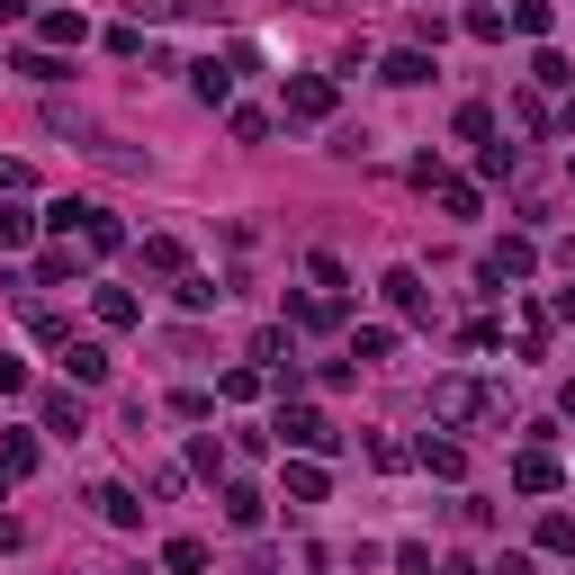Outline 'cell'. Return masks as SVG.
<instances>
[{
	"mask_svg": "<svg viewBox=\"0 0 575 575\" xmlns=\"http://www.w3.org/2000/svg\"><path fill=\"white\" fill-rule=\"evenodd\" d=\"M477 414H494V387H485V378H431V422L468 431Z\"/></svg>",
	"mask_w": 575,
	"mask_h": 575,
	"instance_id": "cell-1",
	"label": "cell"
},
{
	"mask_svg": "<svg viewBox=\"0 0 575 575\" xmlns=\"http://www.w3.org/2000/svg\"><path fill=\"white\" fill-rule=\"evenodd\" d=\"M270 431H279L288 450H306V459H333V450H342V431H333L315 405H279V422H270Z\"/></svg>",
	"mask_w": 575,
	"mask_h": 575,
	"instance_id": "cell-2",
	"label": "cell"
},
{
	"mask_svg": "<svg viewBox=\"0 0 575 575\" xmlns=\"http://www.w3.org/2000/svg\"><path fill=\"white\" fill-rule=\"evenodd\" d=\"M531 270H540V252H531V234H503V243H494V252L477 261V279L494 288V297H503V288H513V279H531Z\"/></svg>",
	"mask_w": 575,
	"mask_h": 575,
	"instance_id": "cell-3",
	"label": "cell"
},
{
	"mask_svg": "<svg viewBox=\"0 0 575 575\" xmlns=\"http://www.w3.org/2000/svg\"><path fill=\"white\" fill-rule=\"evenodd\" d=\"M279 100H288V117H297V126H315V117H333L342 91L324 82V72H288V91H279Z\"/></svg>",
	"mask_w": 575,
	"mask_h": 575,
	"instance_id": "cell-4",
	"label": "cell"
},
{
	"mask_svg": "<svg viewBox=\"0 0 575 575\" xmlns=\"http://www.w3.org/2000/svg\"><path fill=\"white\" fill-rule=\"evenodd\" d=\"M288 324L297 333H333V324H351V297H288Z\"/></svg>",
	"mask_w": 575,
	"mask_h": 575,
	"instance_id": "cell-5",
	"label": "cell"
},
{
	"mask_svg": "<svg viewBox=\"0 0 575 575\" xmlns=\"http://www.w3.org/2000/svg\"><path fill=\"white\" fill-rule=\"evenodd\" d=\"M378 288H387V306H396V315H431V288H422V270H405V261H396Z\"/></svg>",
	"mask_w": 575,
	"mask_h": 575,
	"instance_id": "cell-6",
	"label": "cell"
},
{
	"mask_svg": "<svg viewBox=\"0 0 575 575\" xmlns=\"http://www.w3.org/2000/svg\"><path fill=\"white\" fill-rule=\"evenodd\" d=\"M279 494H288V503H324V494H333V477H324V459H288V477H279Z\"/></svg>",
	"mask_w": 575,
	"mask_h": 575,
	"instance_id": "cell-7",
	"label": "cell"
},
{
	"mask_svg": "<svg viewBox=\"0 0 575 575\" xmlns=\"http://www.w3.org/2000/svg\"><path fill=\"white\" fill-rule=\"evenodd\" d=\"M63 378L72 387H108V351L100 342H63Z\"/></svg>",
	"mask_w": 575,
	"mask_h": 575,
	"instance_id": "cell-8",
	"label": "cell"
},
{
	"mask_svg": "<svg viewBox=\"0 0 575 575\" xmlns=\"http://www.w3.org/2000/svg\"><path fill=\"white\" fill-rule=\"evenodd\" d=\"M513 485H522V494H557V485H566V468H557L548 450H522V459H513Z\"/></svg>",
	"mask_w": 575,
	"mask_h": 575,
	"instance_id": "cell-9",
	"label": "cell"
},
{
	"mask_svg": "<svg viewBox=\"0 0 575 575\" xmlns=\"http://www.w3.org/2000/svg\"><path fill=\"white\" fill-rule=\"evenodd\" d=\"M91 306H100V324H108V333L144 324V297H135V288H91Z\"/></svg>",
	"mask_w": 575,
	"mask_h": 575,
	"instance_id": "cell-10",
	"label": "cell"
},
{
	"mask_svg": "<svg viewBox=\"0 0 575 575\" xmlns=\"http://www.w3.org/2000/svg\"><path fill=\"white\" fill-rule=\"evenodd\" d=\"M19 72H28V82H36V91H54V82H72V63H63L54 45H19Z\"/></svg>",
	"mask_w": 575,
	"mask_h": 575,
	"instance_id": "cell-11",
	"label": "cell"
},
{
	"mask_svg": "<svg viewBox=\"0 0 575 575\" xmlns=\"http://www.w3.org/2000/svg\"><path fill=\"white\" fill-rule=\"evenodd\" d=\"M378 72H387L396 91H422V82H431V54H422V45H396V54L378 63Z\"/></svg>",
	"mask_w": 575,
	"mask_h": 575,
	"instance_id": "cell-12",
	"label": "cell"
},
{
	"mask_svg": "<svg viewBox=\"0 0 575 575\" xmlns=\"http://www.w3.org/2000/svg\"><path fill=\"white\" fill-rule=\"evenodd\" d=\"M82 36H91L82 10H45V19H36V45H54V54H63V45H82Z\"/></svg>",
	"mask_w": 575,
	"mask_h": 575,
	"instance_id": "cell-13",
	"label": "cell"
},
{
	"mask_svg": "<svg viewBox=\"0 0 575 575\" xmlns=\"http://www.w3.org/2000/svg\"><path fill=\"white\" fill-rule=\"evenodd\" d=\"M82 252H126V226L108 207H82Z\"/></svg>",
	"mask_w": 575,
	"mask_h": 575,
	"instance_id": "cell-14",
	"label": "cell"
},
{
	"mask_svg": "<svg viewBox=\"0 0 575 575\" xmlns=\"http://www.w3.org/2000/svg\"><path fill=\"white\" fill-rule=\"evenodd\" d=\"M45 431H54V441H82V396H72V387L45 396Z\"/></svg>",
	"mask_w": 575,
	"mask_h": 575,
	"instance_id": "cell-15",
	"label": "cell"
},
{
	"mask_svg": "<svg viewBox=\"0 0 575 575\" xmlns=\"http://www.w3.org/2000/svg\"><path fill=\"white\" fill-rule=\"evenodd\" d=\"M531 91H575V63H566L557 45H540V54H531Z\"/></svg>",
	"mask_w": 575,
	"mask_h": 575,
	"instance_id": "cell-16",
	"label": "cell"
},
{
	"mask_svg": "<svg viewBox=\"0 0 575 575\" xmlns=\"http://www.w3.org/2000/svg\"><path fill=\"white\" fill-rule=\"evenodd\" d=\"M91 503H100V522H117V531H135V522H144V503H135V485H100Z\"/></svg>",
	"mask_w": 575,
	"mask_h": 575,
	"instance_id": "cell-17",
	"label": "cell"
},
{
	"mask_svg": "<svg viewBox=\"0 0 575 575\" xmlns=\"http://www.w3.org/2000/svg\"><path fill=\"white\" fill-rule=\"evenodd\" d=\"M261 513H270L261 485H226V522H234V531H261Z\"/></svg>",
	"mask_w": 575,
	"mask_h": 575,
	"instance_id": "cell-18",
	"label": "cell"
},
{
	"mask_svg": "<svg viewBox=\"0 0 575 575\" xmlns=\"http://www.w3.org/2000/svg\"><path fill=\"white\" fill-rule=\"evenodd\" d=\"M0 477H36V431H0Z\"/></svg>",
	"mask_w": 575,
	"mask_h": 575,
	"instance_id": "cell-19",
	"label": "cell"
},
{
	"mask_svg": "<svg viewBox=\"0 0 575 575\" xmlns=\"http://www.w3.org/2000/svg\"><path fill=\"white\" fill-rule=\"evenodd\" d=\"M414 459H422L431 477H468V450H459V441H431V431H422V450H414Z\"/></svg>",
	"mask_w": 575,
	"mask_h": 575,
	"instance_id": "cell-20",
	"label": "cell"
},
{
	"mask_svg": "<svg viewBox=\"0 0 575 575\" xmlns=\"http://www.w3.org/2000/svg\"><path fill=\"white\" fill-rule=\"evenodd\" d=\"M28 234H36V216L19 198H0V252H28Z\"/></svg>",
	"mask_w": 575,
	"mask_h": 575,
	"instance_id": "cell-21",
	"label": "cell"
},
{
	"mask_svg": "<svg viewBox=\"0 0 575 575\" xmlns=\"http://www.w3.org/2000/svg\"><path fill=\"white\" fill-rule=\"evenodd\" d=\"M171 297H180V306H189V315H207V306H216V297H226V288H216V279H207V270H180V288H171Z\"/></svg>",
	"mask_w": 575,
	"mask_h": 575,
	"instance_id": "cell-22",
	"label": "cell"
},
{
	"mask_svg": "<svg viewBox=\"0 0 575 575\" xmlns=\"http://www.w3.org/2000/svg\"><path fill=\"white\" fill-rule=\"evenodd\" d=\"M198 100L226 108V100H234V63H198Z\"/></svg>",
	"mask_w": 575,
	"mask_h": 575,
	"instance_id": "cell-23",
	"label": "cell"
},
{
	"mask_svg": "<svg viewBox=\"0 0 575 575\" xmlns=\"http://www.w3.org/2000/svg\"><path fill=\"white\" fill-rule=\"evenodd\" d=\"M540 548L548 557H575V513H540Z\"/></svg>",
	"mask_w": 575,
	"mask_h": 575,
	"instance_id": "cell-24",
	"label": "cell"
},
{
	"mask_svg": "<svg viewBox=\"0 0 575 575\" xmlns=\"http://www.w3.org/2000/svg\"><path fill=\"white\" fill-rule=\"evenodd\" d=\"M144 270H171V279H180V270H189V252H180L171 234H144Z\"/></svg>",
	"mask_w": 575,
	"mask_h": 575,
	"instance_id": "cell-25",
	"label": "cell"
},
{
	"mask_svg": "<svg viewBox=\"0 0 575 575\" xmlns=\"http://www.w3.org/2000/svg\"><path fill=\"white\" fill-rule=\"evenodd\" d=\"M387 351H396V324H359L351 333V359H387Z\"/></svg>",
	"mask_w": 575,
	"mask_h": 575,
	"instance_id": "cell-26",
	"label": "cell"
},
{
	"mask_svg": "<svg viewBox=\"0 0 575 575\" xmlns=\"http://www.w3.org/2000/svg\"><path fill=\"white\" fill-rule=\"evenodd\" d=\"M261 387H270V378H261V369H226V378H216V396H226V405H252V396H261Z\"/></svg>",
	"mask_w": 575,
	"mask_h": 575,
	"instance_id": "cell-27",
	"label": "cell"
},
{
	"mask_svg": "<svg viewBox=\"0 0 575 575\" xmlns=\"http://www.w3.org/2000/svg\"><path fill=\"white\" fill-rule=\"evenodd\" d=\"M477 207H485L477 180H450V171H441V216H477Z\"/></svg>",
	"mask_w": 575,
	"mask_h": 575,
	"instance_id": "cell-28",
	"label": "cell"
},
{
	"mask_svg": "<svg viewBox=\"0 0 575 575\" xmlns=\"http://www.w3.org/2000/svg\"><path fill=\"white\" fill-rule=\"evenodd\" d=\"M189 468H198V477H226V441H216V431H198V441H189Z\"/></svg>",
	"mask_w": 575,
	"mask_h": 575,
	"instance_id": "cell-29",
	"label": "cell"
},
{
	"mask_svg": "<svg viewBox=\"0 0 575 575\" xmlns=\"http://www.w3.org/2000/svg\"><path fill=\"white\" fill-rule=\"evenodd\" d=\"M63 279H82V252H45L36 261V288H63Z\"/></svg>",
	"mask_w": 575,
	"mask_h": 575,
	"instance_id": "cell-30",
	"label": "cell"
},
{
	"mask_svg": "<svg viewBox=\"0 0 575 575\" xmlns=\"http://www.w3.org/2000/svg\"><path fill=\"white\" fill-rule=\"evenodd\" d=\"M82 207H91V198H54V207L36 216V226H54V234H82Z\"/></svg>",
	"mask_w": 575,
	"mask_h": 575,
	"instance_id": "cell-31",
	"label": "cell"
},
{
	"mask_svg": "<svg viewBox=\"0 0 575 575\" xmlns=\"http://www.w3.org/2000/svg\"><path fill=\"white\" fill-rule=\"evenodd\" d=\"M163 566H171V575H207V548H198V540H171Z\"/></svg>",
	"mask_w": 575,
	"mask_h": 575,
	"instance_id": "cell-32",
	"label": "cell"
},
{
	"mask_svg": "<svg viewBox=\"0 0 575 575\" xmlns=\"http://www.w3.org/2000/svg\"><path fill=\"white\" fill-rule=\"evenodd\" d=\"M513 28H522V36H548V28H557V10H548V0H522Z\"/></svg>",
	"mask_w": 575,
	"mask_h": 575,
	"instance_id": "cell-33",
	"label": "cell"
},
{
	"mask_svg": "<svg viewBox=\"0 0 575 575\" xmlns=\"http://www.w3.org/2000/svg\"><path fill=\"white\" fill-rule=\"evenodd\" d=\"M459 135H468V144H494V108L468 100V108H459Z\"/></svg>",
	"mask_w": 575,
	"mask_h": 575,
	"instance_id": "cell-34",
	"label": "cell"
},
{
	"mask_svg": "<svg viewBox=\"0 0 575 575\" xmlns=\"http://www.w3.org/2000/svg\"><path fill=\"white\" fill-rule=\"evenodd\" d=\"M171 414H180V422H207V414H216V396H207V387H180V396H171Z\"/></svg>",
	"mask_w": 575,
	"mask_h": 575,
	"instance_id": "cell-35",
	"label": "cell"
},
{
	"mask_svg": "<svg viewBox=\"0 0 575 575\" xmlns=\"http://www.w3.org/2000/svg\"><path fill=\"white\" fill-rule=\"evenodd\" d=\"M468 36H477V45H494V36H503V10H485V0H477V10H468Z\"/></svg>",
	"mask_w": 575,
	"mask_h": 575,
	"instance_id": "cell-36",
	"label": "cell"
},
{
	"mask_svg": "<svg viewBox=\"0 0 575 575\" xmlns=\"http://www.w3.org/2000/svg\"><path fill=\"white\" fill-rule=\"evenodd\" d=\"M396 575H441V566H431V548H422V540H405V548H396Z\"/></svg>",
	"mask_w": 575,
	"mask_h": 575,
	"instance_id": "cell-37",
	"label": "cell"
},
{
	"mask_svg": "<svg viewBox=\"0 0 575 575\" xmlns=\"http://www.w3.org/2000/svg\"><path fill=\"white\" fill-rule=\"evenodd\" d=\"M485 575H540V557H531V548H503V557H494Z\"/></svg>",
	"mask_w": 575,
	"mask_h": 575,
	"instance_id": "cell-38",
	"label": "cell"
},
{
	"mask_svg": "<svg viewBox=\"0 0 575 575\" xmlns=\"http://www.w3.org/2000/svg\"><path fill=\"white\" fill-rule=\"evenodd\" d=\"M154 19H207V0H154Z\"/></svg>",
	"mask_w": 575,
	"mask_h": 575,
	"instance_id": "cell-39",
	"label": "cell"
},
{
	"mask_svg": "<svg viewBox=\"0 0 575 575\" xmlns=\"http://www.w3.org/2000/svg\"><path fill=\"white\" fill-rule=\"evenodd\" d=\"M548 315H557V324H575V288H557V297H548Z\"/></svg>",
	"mask_w": 575,
	"mask_h": 575,
	"instance_id": "cell-40",
	"label": "cell"
},
{
	"mask_svg": "<svg viewBox=\"0 0 575 575\" xmlns=\"http://www.w3.org/2000/svg\"><path fill=\"white\" fill-rule=\"evenodd\" d=\"M28 19V0H0V28H19Z\"/></svg>",
	"mask_w": 575,
	"mask_h": 575,
	"instance_id": "cell-41",
	"label": "cell"
},
{
	"mask_svg": "<svg viewBox=\"0 0 575 575\" xmlns=\"http://www.w3.org/2000/svg\"><path fill=\"white\" fill-rule=\"evenodd\" d=\"M10 548H19V522H0V557H10Z\"/></svg>",
	"mask_w": 575,
	"mask_h": 575,
	"instance_id": "cell-42",
	"label": "cell"
},
{
	"mask_svg": "<svg viewBox=\"0 0 575 575\" xmlns=\"http://www.w3.org/2000/svg\"><path fill=\"white\" fill-rule=\"evenodd\" d=\"M557 126H566V135H575V91H566V108H557Z\"/></svg>",
	"mask_w": 575,
	"mask_h": 575,
	"instance_id": "cell-43",
	"label": "cell"
},
{
	"mask_svg": "<svg viewBox=\"0 0 575 575\" xmlns=\"http://www.w3.org/2000/svg\"><path fill=\"white\" fill-rule=\"evenodd\" d=\"M557 414H575V378H566V387H557Z\"/></svg>",
	"mask_w": 575,
	"mask_h": 575,
	"instance_id": "cell-44",
	"label": "cell"
},
{
	"mask_svg": "<svg viewBox=\"0 0 575 575\" xmlns=\"http://www.w3.org/2000/svg\"><path fill=\"white\" fill-rule=\"evenodd\" d=\"M566 171H575V154H566Z\"/></svg>",
	"mask_w": 575,
	"mask_h": 575,
	"instance_id": "cell-45",
	"label": "cell"
}]
</instances>
